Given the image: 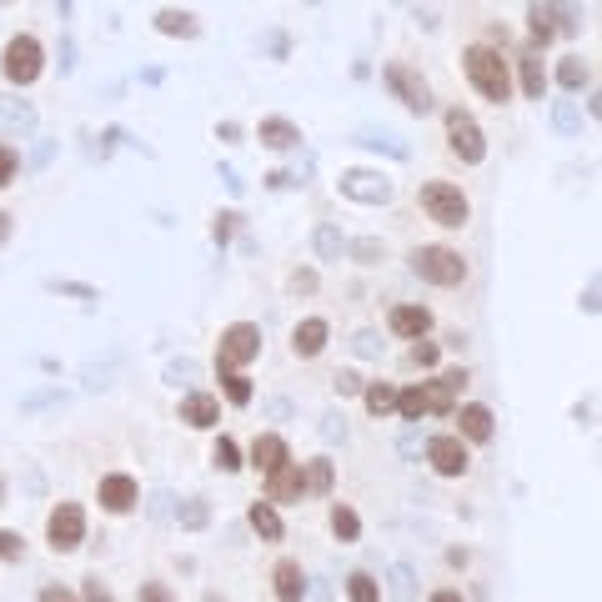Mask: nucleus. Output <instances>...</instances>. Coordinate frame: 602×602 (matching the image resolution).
Returning <instances> with one entry per match:
<instances>
[{"label":"nucleus","instance_id":"f257e3e1","mask_svg":"<svg viewBox=\"0 0 602 602\" xmlns=\"http://www.w3.org/2000/svg\"><path fill=\"white\" fill-rule=\"evenodd\" d=\"M462 66H467V81L487 96V101H507L512 96V76H507V61L492 51V46H467L462 51Z\"/></svg>","mask_w":602,"mask_h":602},{"label":"nucleus","instance_id":"f03ea898","mask_svg":"<svg viewBox=\"0 0 602 602\" xmlns=\"http://www.w3.org/2000/svg\"><path fill=\"white\" fill-rule=\"evenodd\" d=\"M422 206H427V216H432L437 226H447V231L467 226V216H472L467 196H462L452 181H422Z\"/></svg>","mask_w":602,"mask_h":602},{"label":"nucleus","instance_id":"7ed1b4c3","mask_svg":"<svg viewBox=\"0 0 602 602\" xmlns=\"http://www.w3.org/2000/svg\"><path fill=\"white\" fill-rule=\"evenodd\" d=\"M412 271H417L422 281H432V286H457V281L467 276V261H462V251H452V246H417V251H412Z\"/></svg>","mask_w":602,"mask_h":602},{"label":"nucleus","instance_id":"20e7f679","mask_svg":"<svg viewBox=\"0 0 602 602\" xmlns=\"http://www.w3.org/2000/svg\"><path fill=\"white\" fill-rule=\"evenodd\" d=\"M256 357H261V327H251V322H231V327L221 332L216 367H221V372H241V367L256 362Z\"/></svg>","mask_w":602,"mask_h":602},{"label":"nucleus","instance_id":"39448f33","mask_svg":"<svg viewBox=\"0 0 602 602\" xmlns=\"http://www.w3.org/2000/svg\"><path fill=\"white\" fill-rule=\"evenodd\" d=\"M6 81L11 86H31L36 76H41V66H46V51H41V41L36 36H16L11 46H6Z\"/></svg>","mask_w":602,"mask_h":602},{"label":"nucleus","instance_id":"423d86ee","mask_svg":"<svg viewBox=\"0 0 602 602\" xmlns=\"http://www.w3.org/2000/svg\"><path fill=\"white\" fill-rule=\"evenodd\" d=\"M387 91H392L412 116H427V111H432V91H427V81H422L412 66H402V61L387 66Z\"/></svg>","mask_w":602,"mask_h":602},{"label":"nucleus","instance_id":"0eeeda50","mask_svg":"<svg viewBox=\"0 0 602 602\" xmlns=\"http://www.w3.org/2000/svg\"><path fill=\"white\" fill-rule=\"evenodd\" d=\"M447 136H452V156L457 161H467V166H477L482 156H487V136H482V126L457 106V111H447Z\"/></svg>","mask_w":602,"mask_h":602},{"label":"nucleus","instance_id":"6e6552de","mask_svg":"<svg viewBox=\"0 0 602 602\" xmlns=\"http://www.w3.org/2000/svg\"><path fill=\"white\" fill-rule=\"evenodd\" d=\"M337 191H342L347 201H362V206H387V201H392V181H387L382 171H342Z\"/></svg>","mask_w":602,"mask_h":602},{"label":"nucleus","instance_id":"1a4fd4ad","mask_svg":"<svg viewBox=\"0 0 602 602\" xmlns=\"http://www.w3.org/2000/svg\"><path fill=\"white\" fill-rule=\"evenodd\" d=\"M46 537H51L56 552H76L81 537H86V512H81L76 502H61V507L46 517Z\"/></svg>","mask_w":602,"mask_h":602},{"label":"nucleus","instance_id":"9d476101","mask_svg":"<svg viewBox=\"0 0 602 602\" xmlns=\"http://www.w3.org/2000/svg\"><path fill=\"white\" fill-rule=\"evenodd\" d=\"M36 131V106L21 96H0V136L6 141H26Z\"/></svg>","mask_w":602,"mask_h":602},{"label":"nucleus","instance_id":"9b49d317","mask_svg":"<svg viewBox=\"0 0 602 602\" xmlns=\"http://www.w3.org/2000/svg\"><path fill=\"white\" fill-rule=\"evenodd\" d=\"M427 462H432L442 477H462L472 457H467V442H462V437H432V442H427Z\"/></svg>","mask_w":602,"mask_h":602},{"label":"nucleus","instance_id":"f8f14e48","mask_svg":"<svg viewBox=\"0 0 602 602\" xmlns=\"http://www.w3.org/2000/svg\"><path fill=\"white\" fill-rule=\"evenodd\" d=\"M181 422L186 427H216L221 422V402L211 397V392H191V397H181Z\"/></svg>","mask_w":602,"mask_h":602},{"label":"nucleus","instance_id":"ddd939ff","mask_svg":"<svg viewBox=\"0 0 602 602\" xmlns=\"http://www.w3.org/2000/svg\"><path fill=\"white\" fill-rule=\"evenodd\" d=\"M101 507L106 512H131L136 507V482L126 477V472H111V477H101Z\"/></svg>","mask_w":602,"mask_h":602},{"label":"nucleus","instance_id":"4468645a","mask_svg":"<svg viewBox=\"0 0 602 602\" xmlns=\"http://www.w3.org/2000/svg\"><path fill=\"white\" fill-rule=\"evenodd\" d=\"M256 141H261L266 151H291V146H301V131H296L291 121H281V116H266V121L256 126Z\"/></svg>","mask_w":602,"mask_h":602},{"label":"nucleus","instance_id":"2eb2a0df","mask_svg":"<svg viewBox=\"0 0 602 602\" xmlns=\"http://www.w3.org/2000/svg\"><path fill=\"white\" fill-rule=\"evenodd\" d=\"M301 497V467L281 462L276 472H266V502H296Z\"/></svg>","mask_w":602,"mask_h":602},{"label":"nucleus","instance_id":"dca6fc26","mask_svg":"<svg viewBox=\"0 0 602 602\" xmlns=\"http://www.w3.org/2000/svg\"><path fill=\"white\" fill-rule=\"evenodd\" d=\"M251 462H256V472H276L281 462H291V452H286V442H281L276 432H261V437L251 442Z\"/></svg>","mask_w":602,"mask_h":602},{"label":"nucleus","instance_id":"f3484780","mask_svg":"<svg viewBox=\"0 0 602 602\" xmlns=\"http://www.w3.org/2000/svg\"><path fill=\"white\" fill-rule=\"evenodd\" d=\"M291 347H296V357H322V347H327V322H322V317H307V322L291 332Z\"/></svg>","mask_w":602,"mask_h":602},{"label":"nucleus","instance_id":"a211bd4d","mask_svg":"<svg viewBox=\"0 0 602 602\" xmlns=\"http://www.w3.org/2000/svg\"><path fill=\"white\" fill-rule=\"evenodd\" d=\"M397 337H427L432 332V312L427 307H392V322H387Z\"/></svg>","mask_w":602,"mask_h":602},{"label":"nucleus","instance_id":"6ab92c4d","mask_svg":"<svg viewBox=\"0 0 602 602\" xmlns=\"http://www.w3.org/2000/svg\"><path fill=\"white\" fill-rule=\"evenodd\" d=\"M467 387V372H447V377H437L432 387H422L427 392V412H452V397Z\"/></svg>","mask_w":602,"mask_h":602},{"label":"nucleus","instance_id":"aec40b11","mask_svg":"<svg viewBox=\"0 0 602 602\" xmlns=\"http://www.w3.org/2000/svg\"><path fill=\"white\" fill-rule=\"evenodd\" d=\"M271 582H276V597H281V602H301V592H307V577H301V567H296L291 557L276 562Z\"/></svg>","mask_w":602,"mask_h":602},{"label":"nucleus","instance_id":"412c9836","mask_svg":"<svg viewBox=\"0 0 602 602\" xmlns=\"http://www.w3.org/2000/svg\"><path fill=\"white\" fill-rule=\"evenodd\" d=\"M156 31H161V36H181V41H191V36H201V21H196L191 11L166 6V11H156Z\"/></svg>","mask_w":602,"mask_h":602},{"label":"nucleus","instance_id":"4be33fe9","mask_svg":"<svg viewBox=\"0 0 602 602\" xmlns=\"http://www.w3.org/2000/svg\"><path fill=\"white\" fill-rule=\"evenodd\" d=\"M457 422H462V437H467V442H492V412H487V407L472 402V407L457 412Z\"/></svg>","mask_w":602,"mask_h":602},{"label":"nucleus","instance_id":"5701e85b","mask_svg":"<svg viewBox=\"0 0 602 602\" xmlns=\"http://www.w3.org/2000/svg\"><path fill=\"white\" fill-rule=\"evenodd\" d=\"M251 527H256V537L261 542H281V517H276V507L271 502H251Z\"/></svg>","mask_w":602,"mask_h":602},{"label":"nucleus","instance_id":"b1692460","mask_svg":"<svg viewBox=\"0 0 602 602\" xmlns=\"http://www.w3.org/2000/svg\"><path fill=\"white\" fill-rule=\"evenodd\" d=\"M522 91H527L532 101H542V91H547V71H542V56H537V51H522Z\"/></svg>","mask_w":602,"mask_h":602},{"label":"nucleus","instance_id":"393cba45","mask_svg":"<svg viewBox=\"0 0 602 602\" xmlns=\"http://www.w3.org/2000/svg\"><path fill=\"white\" fill-rule=\"evenodd\" d=\"M312 246H317L322 261H342V251H347V241H342V231H337L332 221H322V226L312 231Z\"/></svg>","mask_w":602,"mask_h":602},{"label":"nucleus","instance_id":"a878e982","mask_svg":"<svg viewBox=\"0 0 602 602\" xmlns=\"http://www.w3.org/2000/svg\"><path fill=\"white\" fill-rule=\"evenodd\" d=\"M332 462L327 457H317V462H307V477H301V492H312V497H322V492H332Z\"/></svg>","mask_w":602,"mask_h":602},{"label":"nucleus","instance_id":"bb28decb","mask_svg":"<svg viewBox=\"0 0 602 602\" xmlns=\"http://www.w3.org/2000/svg\"><path fill=\"white\" fill-rule=\"evenodd\" d=\"M357 141H362V146H372V151H387V156H397V161H407V156H412V151H407L392 131H372V126H367V131H357Z\"/></svg>","mask_w":602,"mask_h":602},{"label":"nucleus","instance_id":"cd10ccee","mask_svg":"<svg viewBox=\"0 0 602 602\" xmlns=\"http://www.w3.org/2000/svg\"><path fill=\"white\" fill-rule=\"evenodd\" d=\"M527 21H532L537 46H547V41L557 36V26H552V6H547V0H532V6H527Z\"/></svg>","mask_w":602,"mask_h":602},{"label":"nucleus","instance_id":"c85d7f7f","mask_svg":"<svg viewBox=\"0 0 602 602\" xmlns=\"http://www.w3.org/2000/svg\"><path fill=\"white\" fill-rule=\"evenodd\" d=\"M552 6V21H557V31L562 36H577L582 31V11H577V0H547Z\"/></svg>","mask_w":602,"mask_h":602},{"label":"nucleus","instance_id":"c756f323","mask_svg":"<svg viewBox=\"0 0 602 602\" xmlns=\"http://www.w3.org/2000/svg\"><path fill=\"white\" fill-rule=\"evenodd\" d=\"M587 61L582 56H562V66H557V81H562V91H582L587 86Z\"/></svg>","mask_w":602,"mask_h":602},{"label":"nucleus","instance_id":"7c9ffc66","mask_svg":"<svg viewBox=\"0 0 602 602\" xmlns=\"http://www.w3.org/2000/svg\"><path fill=\"white\" fill-rule=\"evenodd\" d=\"M362 397H367V412H372V417H387V412L397 407V387H387V382L362 387Z\"/></svg>","mask_w":602,"mask_h":602},{"label":"nucleus","instance_id":"2f4dec72","mask_svg":"<svg viewBox=\"0 0 602 602\" xmlns=\"http://www.w3.org/2000/svg\"><path fill=\"white\" fill-rule=\"evenodd\" d=\"M176 522H181L186 532H201V527L211 522V507H206L201 497H191V502H181V507H176Z\"/></svg>","mask_w":602,"mask_h":602},{"label":"nucleus","instance_id":"473e14b6","mask_svg":"<svg viewBox=\"0 0 602 602\" xmlns=\"http://www.w3.org/2000/svg\"><path fill=\"white\" fill-rule=\"evenodd\" d=\"M397 412H402L407 422H422V417H427V392H422V387L397 392Z\"/></svg>","mask_w":602,"mask_h":602},{"label":"nucleus","instance_id":"72a5a7b5","mask_svg":"<svg viewBox=\"0 0 602 602\" xmlns=\"http://www.w3.org/2000/svg\"><path fill=\"white\" fill-rule=\"evenodd\" d=\"M332 532H337L342 542H357V537H362V517H357L352 507H332Z\"/></svg>","mask_w":602,"mask_h":602},{"label":"nucleus","instance_id":"f704fd0d","mask_svg":"<svg viewBox=\"0 0 602 602\" xmlns=\"http://www.w3.org/2000/svg\"><path fill=\"white\" fill-rule=\"evenodd\" d=\"M387 582H392V597H397V602H412V597H417V577H412L407 562H397V567L387 572Z\"/></svg>","mask_w":602,"mask_h":602},{"label":"nucleus","instance_id":"c9c22d12","mask_svg":"<svg viewBox=\"0 0 602 602\" xmlns=\"http://www.w3.org/2000/svg\"><path fill=\"white\" fill-rule=\"evenodd\" d=\"M552 126H557L562 136H577V131H582V116H577V106H572V101H552Z\"/></svg>","mask_w":602,"mask_h":602},{"label":"nucleus","instance_id":"e433bc0d","mask_svg":"<svg viewBox=\"0 0 602 602\" xmlns=\"http://www.w3.org/2000/svg\"><path fill=\"white\" fill-rule=\"evenodd\" d=\"M221 387H226V402H236V407L251 402V377H241V372H221Z\"/></svg>","mask_w":602,"mask_h":602},{"label":"nucleus","instance_id":"4c0bfd02","mask_svg":"<svg viewBox=\"0 0 602 602\" xmlns=\"http://www.w3.org/2000/svg\"><path fill=\"white\" fill-rule=\"evenodd\" d=\"M211 462H216L221 472H236V467H241V452H236V442H231V437H216V447H211Z\"/></svg>","mask_w":602,"mask_h":602},{"label":"nucleus","instance_id":"58836bf2","mask_svg":"<svg viewBox=\"0 0 602 602\" xmlns=\"http://www.w3.org/2000/svg\"><path fill=\"white\" fill-rule=\"evenodd\" d=\"M347 251H352V256H357L362 266H372V261H382V256H387V246H382L377 236H362V241H352Z\"/></svg>","mask_w":602,"mask_h":602},{"label":"nucleus","instance_id":"ea45409f","mask_svg":"<svg viewBox=\"0 0 602 602\" xmlns=\"http://www.w3.org/2000/svg\"><path fill=\"white\" fill-rule=\"evenodd\" d=\"M347 597H352V602H377V582H372L367 572H352V577H347Z\"/></svg>","mask_w":602,"mask_h":602},{"label":"nucleus","instance_id":"a19ab883","mask_svg":"<svg viewBox=\"0 0 602 602\" xmlns=\"http://www.w3.org/2000/svg\"><path fill=\"white\" fill-rule=\"evenodd\" d=\"M21 552H26L21 532H6V527H0V562H21Z\"/></svg>","mask_w":602,"mask_h":602},{"label":"nucleus","instance_id":"79ce46f5","mask_svg":"<svg viewBox=\"0 0 602 602\" xmlns=\"http://www.w3.org/2000/svg\"><path fill=\"white\" fill-rule=\"evenodd\" d=\"M352 347H357V357H382V337L377 332H357Z\"/></svg>","mask_w":602,"mask_h":602},{"label":"nucleus","instance_id":"37998d69","mask_svg":"<svg viewBox=\"0 0 602 602\" xmlns=\"http://www.w3.org/2000/svg\"><path fill=\"white\" fill-rule=\"evenodd\" d=\"M332 387H337V397H357L367 382H362L357 372H337V377H332Z\"/></svg>","mask_w":602,"mask_h":602},{"label":"nucleus","instance_id":"c03bdc74","mask_svg":"<svg viewBox=\"0 0 602 602\" xmlns=\"http://www.w3.org/2000/svg\"><path fill=\"white\" fill-rule=\"evenodd\" d=\"M291 291L296 296H312L317 291V271H291Z\"/></svg>","mask_w":602,"mask_h":602},{"label":"nucleus","instance_id":"a18cd8bd","mask_svg":"<svg viewBox=\"0 0 602 602\" xmlns=\"http://www.w3.org/2000/svg\"><path fill=\"white\" fill-rule=\"evenodd\" d=\"M166 382H176V387H181V382H196V362H171V367H166Z\"/></svg>","mask_w":602,"mask_h":602},{"label":"nucleus","instance_id":"49530a36","mask_svg":"<svg viewBox=\"0 0 602 602\" xmlns=\"http://www.w3.org/2000/svg\"><path fill=\"white\" fill-rule=\"evenodd\" d=\"M322 437H327V442H342V437H347V422H342L337 412H327V417H322Z\"/></svg>","mask_w":602,"mask_h":602},{"label":"nucleus","instance_id":"de8ad7c7","mask_svg":"<svg viewBox=\"0 0 602 602\" xmlns=\"http://www.w3.org/2000/svg\"><path fill=\"white\" fill-rule=\"evenodd\" d=\"M141 602H176L166 582H141Z\"/></svg>","mask_w":602,"mask_h":602},{"label":"nucleus","instance_id":"09e8293b","mask_svg":"<svg viewBox=\"0 0 602 602\" xmlns=\"http://www.w3.org/2000/svg\"><path fill=\"white\" fill-rule=\"evenodd\" d=\"M437 357H442V352H437L432 342H417V347H412V362H417V367H437Z\"/></svg>","mask_w":602,"mask_h":602},{"label":"nucleus","instance_id":"8fccbe9b","mask_svg":"<svg viewBox=\"0 0 602 602\" xmlns=\"http://www.w3.org/2000/svg\"><path fill=\"white\" fill-rule=\"evenodd\" d=\"M11 176H16V151L0 146V186H11Z\"/></svg>","mask_w":602,"mask_h":602},{"label":"nucleus","instance_id":"3c124183","mask_svg":"<svg viewBox=\"0 0 602 602\" xmlns=\"http://www.w3.org/2000/svg\"><path fill=\"white\" fill-rule=\"evenodd\" d=\"M71 71H76V41L61 36V76H71Z\"/></svg>","mask_w":602,"mask_h":602},{"label":"nucleus","instance_id":"603ef678","mask_svg":"<svg viewBox=\"0 0 602 602\" xmlns=\"http://www.w3.org/2000/svg\"><path fill=\"white\" fill-rule=\"evenodd\" d=\"M231 226H236V216H231V211H226V216H216V241H221V246L231 241Z\"/></svg>","mask_w":602,"mask_h":602},{"label":"nucleus","instance_id":"864d4df0","mask_svg":"<svg viewBox=\"0 0 602 602\" xmlns=\"http://www.w3.org/2000/svg\"><path fill=\"white\" fill-rule=\"evenodd\" d=\"M86 602H111V592H106L96 577H86Z\"/></svg>","mask_w":602,"mask_h":602},{"label":"nucleus","instance_id":"5fc2aeb1","mask_svg":"<svg viewBox=\"0 0 602 602\" xmlns=\"http://www.w3.org/2000/svg\"><path fill=\"white\" fill-rule=\"evenodd\" d=\"M41 602H76V592H66V587H46Z\"/></svg>","mask_w":602,"mask_h":602},{"label":"nucleus","instance_id":"6e6d98bb","mask_svg":"<svg viewBox=\"0 0 602 602\" xmlns=\"http://www.w3.org/2000/svg\"><path fill=\"white\" fill-rule=\"evenodd\" d=\"M166 512H171V497L156 492V497H151V517H166Z\"/></svg>","mask_w":602,"mask_h":602},{"label":"nucleus","instance_id":"4d7b16f0","mask_svg":"<svg viewBox=\"0 0 602 602\" xmlns=\"http://www.w3.org/2000/svg\"><path fill=\"white\" fill-rule=\"evenodd\" d=\"M432 602H462V592H452V587H442V592H432Z\"/></svg>","mask_w":602,"mask_h":602},{"label":"nucleus","instance_id":"13d9d810","mask_svg":"<svg viewBox=\"0 0 602 602\" xmlns=\"http://www.w3.org/2000/svg\"><path fill=\"white\" fill-rule=\"evenodd\" d=\"M6 241H11V216L0 211V246H6Z\"/></svg>","mask_w":602,"mask_h":602},{"label":"nucleus","instance_id":"bf43d9fd","mask_svg":"<svg viewBox=\"0 0 602 602\" xmlns=\"http://www.w3.org/2000/svg\"><path fill=\"white\" fill-rule=\"evenodd\" d=\"M56 6H61V21H71V0H56Z\"/></svg>","mask_w":602,"mask_h":602},{"label":"nucleus","instance_id":"052dcab7","mask_svg":"<svg viewBox=\"0 0 602 602\" xmlns=\"http://www.w3.org/2000/svg\"><path fill=\"white\" fill-rule=\"evenodd\" d=\"M0 507H6V477H0Z\"/></svg>","mask_w":602,"mask_h":602},{"label":"nucleus","instance_id":"680f3d73","mask_svg":"<svg viewBox=\"0 0 602 602\" xmlns=\"http://www.w3.org/2000/svg\"><path fill=\"white\" fill-rule=\"evenodd\" d=\"M0 6H11V0H0Z\"/></svg>","mask_w":602,"mask_h":602}]
</instances>
